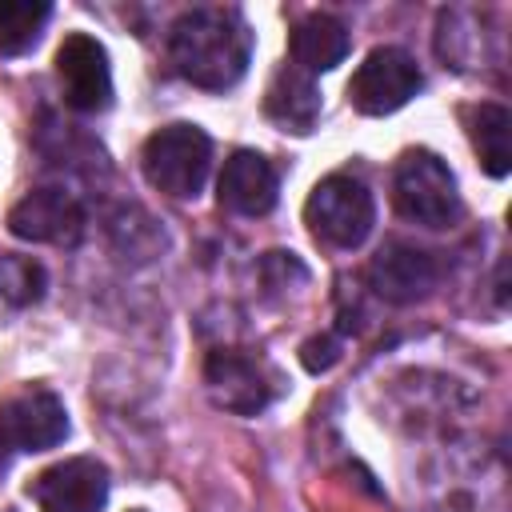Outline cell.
<instances>
[{
	"instance_id": "obj_1",
	"label": "cell",
	"mask_w": 512,
	"mask_h": 512,
	"mask_svg": "<svg viewBox=\"0 0 512 512\" xmlns=\"http://www.w3.org/2000/svg\"><path fill=\"white\" fill-rule=\"evenodd\" d=\"M172 68L208 92L232 88L252 60V32L236 8H188L168 32Z\"/></svg>"
},
{
	"instance_id": "obj_2",
	"label": "cell",
	"mask_w": 512,
	"mask_h": 512,
	"mask_svg": "<svg viewBox=\"0 0 512 512\" xmlns=\"http://www.w3.org/2000/svg\"><path fill=\"white\" fill-rule=\"evenodd\" d=\"M392 204L404 220L424 224V228H452L464 216L456 176L428 148H412L400 156L392 172Z\"/></svg>"
},
{
	"instance_id": "obj_3",
	"label": "cell",
	"mask_w": 512,
	"mask_h": 512,
	"mask_svg": "<svg viewBox=\"0 0 512 512\" xmlns=\"http://www.w3.org/2000/svg\"><path fill=\"white\" fill-rule=\"evenodd\" d=\"M140 164L156 192L172 200H196L212 168V140L196 124H164L144 140Z\"/></svg>"
},
{
	"instance_id": "obj_4",
	"label": "cell",
	"mask_w": 512,
	"mask_h": 512,
	"mask_svg": "<svg viewBox=\"0 0 512 512\" xmlns=\"http://www.w3.org/2000/svg\"><path fill=\"white\" fill-rule=\"evenodd\" d=\"M304 220L316 240L332 248H360L376 224V204H372V192L356 176L336 172L312 188L304 204Z\"/></svg>"
},
{
	"instance_id": "obj_5",
	"label": "cell",
	"mask_w": 512,
	"mask_h": 512,
	"mask_svg": "<svg viewBox=\"0 0 512 512\" xmlns=\"http://www.w3.org/2000/svg\"><path fill=\"white\" fill-rule=\"evenodd\" d=\"M420 84H424V76H420L416 60L404 48L384 44V48H372L364 56V64L352 72L348 104L360 116H392L420 92Z\"/></svg>"
},
{
	"instance_id": "obj_6",
	"label": "cell",
	"mask_w": 512,
	"mask_h": 512,
	"mask_svg": "<svg viewBox=\"0 0 512 512\" xmlns=\"http://www.w3.org/2000/svg\"><path fill=\"white\" fill-rule=\"evenodd\" d=\"M204 384L216 408L236 416H256L260 408H268L280 380L260 356H248L240 348H216L204 360Z\"/></svg>"
},
{
	"instance_id": "obj_7",
	"label": "cell",
	"mask_w": 512,
	"mask_h": 512,
	"mask_svg": "<svg viewBox=\"0 0 512 512\" xmlns=\"http://www.w3.org/2000/svg\"><path fill=\"white\" fill-rule=\"evenodd\" d=\"M56 80L64 92V104L76 112H104L112 104V68L108 52L88 32H68L56 48Z\"/></svg>"
},
{
	"instance_id": "obj_8",
	"label": "cell",
	"mask_w": 512,
	"mask_h": 512,
	"mask_svg": "<svg viewBox=\"0 0 512 512\" xmlns=\"http://www.w3.org/2000/svg\"><path fill=\"white\" fill-rule=\"evenodd\" d=\"M68 436V408L48 388H20L0 404V444L12 452H48Z\"/></svg>"
},
{
	"instance_id": "obj_9",
	"label": "cell",
	"mask_w": 512,
	"mask_h": 512,
	"mask_svg": "<svg viewBox=\"0 0 512 512\" xmlns=\"http://www.w3.org/2000/svg\"><path fill=\"white\" fill-rule=\"evenodd\" d=\"M28 496L40 512H100L108 504V468L96 456H68L44 468L28 484Z\"/></svg>"
},
{
	"instance_id": "obj_10",
	"label": "cell",
	"mask_w": 512,
	"mask_h": 512,
	"mask_svg": "<svg viewBox=\"0 0 512 512\" xmlns=\"http://www.w3.org/2000/svg\"><path fill=\"white\" fill-rule=\"evenodd\" d=\"M8 232L32 244H76L84 232V208L64 188H32L8 212Z\"/></svg>"
},
{
	"instance_id": "obj_11",
	"label": "cell",
	"mask_w": 512,
	"mask_h": 512,
	"mask_svg": "<svg viewBox=\"0 0 512 512\" xmlns=\"http://www.w3.org/2000/svg\"><path fill=\"white\" fill-rule=\"evenodd\" d=\"M436 260L416 248V244H404V240H388L372 264H368V284L376 288V296H384L388 304H412V300H424L432 288H436Z\"/></svg>"
},
{
	"instance_id": "obj_12",
	"label": "cell",
	"mask_w": 512,
	"mask_h": 512,
	"mask_svg": "<svg viewBox=\"0 0 512 512\" xmlns=\"http://www.w3.org/2000/svg\"><path fill=\"white\" fill-rule=\"evenodd\" d=\"M276 196H280V176L268 156L240 148L224 160L220 180H216L220 208H228L236 216H264L276 208Z\"/></svg>"
},
{
	"instance_id": "obj_13",
	"label": "cell",
	"mask_w": 512,
	"mask_h": 512,
	"mask_svg": "<svg viewBox=\"0 0 512 512\" xmlns=\"http://www.w3.org/2000/svg\"><path fill=\"white\" fill-rule=\"evenodd\" d=\"M264 112H268V120L276 128L304 136L320 120V88L296 64H280L272 84H268V92H264Z\"/></svg>"
},
{
	"instance_id": "obj_14",
	"label": "cell",
	"mask_w": 512,
	"mask_h": 512,
	"mask_svg": "<svg viewBox=\"0 0 512 512\" xmlns=\"http://www.w3.org/2000/svg\"><path fill=\"white\" fill-rule=\"evenodd\" d=\"M288 56L308 76L332 72L348 56V28L328 12H312V16L296 20V28L288 36Z\"/></svg>"
},
{
	"instance_id": "obj_15",
	"label": "cell",
	"mask_w": 512,
	"mask_h": 512,
	"mask_svg": "<svg viewBox=\"0 0 512 512\" xmlns=\"http://www.w3.org/2000/svg\"><path fill=\"white\" fill-rule=\"evenodd\" d=\"M464 120H468V140L484 164L488 176H508L512 168V116L504 104H492V100H480L472 108H464Z\"/></svg>"
},
{
	"instance_id": "obj_16",
	"label": "cell",
	"mask_w": 512,
	"mask_h": 512,
	"mask_svg": "<svg viewBox=\"0 0 512 512\" xmlns=\"http://www.w3.org/2000/svg\"><path fill=\"white\" fill-rule=\"evenodd\" d=\"M52 16L48 0H0V56L28 52Z\"/></svg>"
},
{
	"instance_id": "obj_17",
	"label": "cell",
	"mask_w": 512,
	"mask_h": 512,
	"mask_svg": "<svg viewBox=\"0 0 512 512\" xmlns=\"http://www.w3.org/2000/svg\"><path fill=\"white\" fill-rule=\"evenodd\" d=\"M48 272L40 260L20 252H0V304L4 308H28L44 296Z\"/></svg>"
},
{
	"instance_id": "obj_18",
	"label": "cell",
	"mask_w": 512,
	"mask_h": 512,
	"mask_svg": "<svg viewBox=\"0 0 512 512\" xmlns=\"http://www.w3.org/2000/svg\"><path fill=\"white\" fill-rule=\"evenodd\" d=\"M300 360H304V368H308V372H328V368L340 360V340H336V336H328V332H320V336L304 340Z\"/></svg>"
},
{
	"instance_id": "obj_19",
	"label": "cell",
	"mask_w": 512,
	"mask_h": 512,
	"mask_svg": "<svg viewBox=\"0 0 512 512\" xmlns=\"http://www.w3.org/2000/svg\"><path fill=\"white\" fill-rule=\"evenodd\" d=\"M0 468H4V460H0Z\"/></svg>"
},
{
	"instance_id": "obj_20",
	"label": "cell",
	"mask_w": 512,
	"mask_h": 512,
	"mask_svg": "<svg viewBox=\"0 0 512 512\" xmlns=\"http://www.w3.org/2000/svg\"><path fill=\"white\" fill-rule=\"evenodd\" d=\"M132 512H140V508H132Z\"/></svg>"
}]
</instances>
